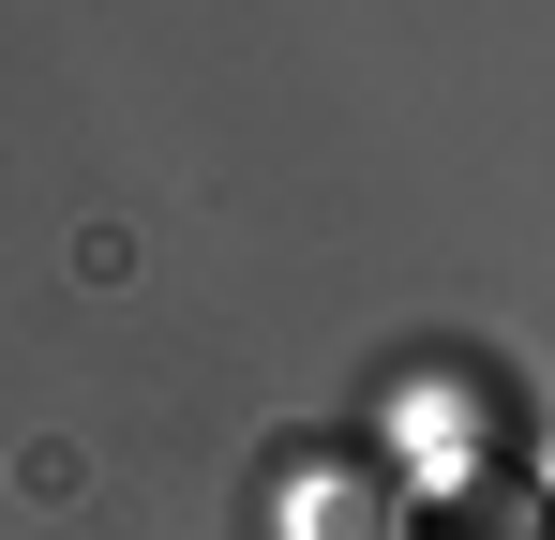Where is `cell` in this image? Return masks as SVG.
Listing matches in <instances>:
<instances>
[{"mask_svg": "<svg viewBox=\"0 0 555 540\" xmlns=\"http://www.w3.org/2000/svg\"><path fill=\"white\" fill-rule=\"evenodd\" d=\"M285 540H390V496L375 480H300L285 496Z\"/></svg>", "mask_w": 555, "mask_h": 540, "instance_id": "6da1fadb", "label": "cell"}, {"mask_svg": "<svg viewBox=\"0 0 555 540\" xmlns=\"http://www.w3.org/2000/svg\"><path fill=\"white\" fill-rule=\"evenodd\" d=\"M465 540H541V511H526L511 480H480V526H465Z\"/></svg>", "mask_w": 555, "mask_h": 540, "instance_id": "7a4b0ae2", "label": "cell"}]
</instances>
